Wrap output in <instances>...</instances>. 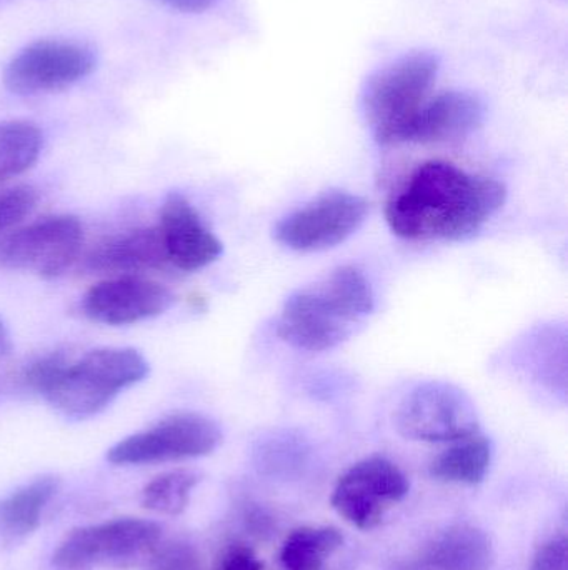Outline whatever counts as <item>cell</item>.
Wrapping results in <instances>:
<instances>
[{
  "label": "cell",
  "instance_id": "obj_13",
  "mask_svg": "<svg viewBox=\"0 0 568 570\" xmlns=\"http://www.w3.org/2000/svg\"><path fill=\"white\" fill-rule=\"evenodd\" d=\"M157 229L170 267L183 273H196L222 256L223 246L219 237L180 193H170L163 200Z\"/></svg>",
  "mask_w": 568,
  "mask_h": 570
},
{
  "label": "cell",
  "instance_id": "obj_7",
  "mask_svg": "<svg viewBox=\"0 0 568 570\" xmlns=\"http://www.w3.org/2000/svg\"><path fill=\"white\" fill-rule=\"evenodd\" d=\"M396 428L409 441L452 444L479 434L472 399L449 382L432 381L413 387L396 411Z\"/></svg>",
  "mask_w": 568,
  "mask_h": 570
},
{
  "label": "cell",
  "instance_id": "obj_6",
  "mask_svg": "<svg viewBox=\"0 0 568 570\" xmlns=\"http://www.w3.org/2000/svg\"><path fill=\"white\" fill-rule=\"evenodd\" d=\"M222 431L200 412H176L152 428L117 442L107 452L113 465H152L206 458L222 444Z\"/></svg>",
  "mask_w": 568,
  "mask_h": 570
},
{
  "label": "cell",
  "instance_id": "obj_14",
  "mask_svg": "<svg viewBox=\"0 0 568 570\" xmlns=\"http://www.w3.org/2000/svg\"><path fill=\"white\" fill-rule=\"evenodd\" d=\"M169 266L157 226L109 237L97 244L86 257L90 273L112 277L139 276L146 271H162Z\"/></svg>",
  "mask_w": 568,
  "mask_h": 570
},
{
  "label": "cell",
  "instance_id": "obj_26",
  "mask_svg": "<svg viewBox=\"0 0 568 570\" xmlns=\"http://www.w3.org/2000/svg\"><path fill=\"white\" fill-rule=\"evenodd\" d=\"M212 570H263V562L249 546L236 542L223 548Z\"/></svg>",
  "mask_w": 568,
  "mask_h": 570
},
{
  "label": "cell",
  "instance_id": "obj_21",
  "mask_svg": "<svg viewBox=\"0 0 568 570\" xmlns=\"http://www.w3.org/2000/svg\"><path fill=\"white\" fill-rule=\"evenodd\" d=\"M202 478L189 469H176L153 478L140 494V504L163 518H179L189 508L193 491Z\"/></svg>",
  "mask_w": 568,
  "mask_h": 570
},
{
  "label": "cell",
  "instance_id": "obj_18",
  "mask_svg": "<svg viewBox=\"0 0 568 570\" xmlns=\"http://www.w3.org/2000/svg\"><path fill=\"white\" fill-rule=\"evenodd\" d=\"M492 458V442L474 434L440 452L430 464V474L447 484L477 485L489 474Z\"/></svg>",
  "mask_w": 568,
  "mask_h": 570
},
{
  "label": "cell",
  "instance_id": "obj_2",
  "mask_svg": "<svg viewBox=\"0 0 568 570\" xmlns=\"http://www.w3.org/2000/svg\"><path fill=\"white\" fill-rule=\"evenodd\" d=\"M373 305L372 285L362 271L337 267L287 298L277 335L300 351H330L356 332L372 314Z\"/></svg>",
  "mask_w": 568,
  "mask_h": 570
},
{
  "label": "cell",
  "instance_id": "obj_9",
  "mask_svg": "<svg viewBox=\"0 0 568 570\" xmlns=\"http://www.w3.org/2000/svg\"><path fill=\"white\" fill-rule=\"evenodd\" d=\"M96 69V52L86 43L42 39L23 47L7 62L2 83L13 96H42L69 89Z\"/></svg>",
  "mask_w": 568,
  "mask_h": 570
},
{
  "label": "cell",
  "instance_id": "obj_17",
  "mask_svg": "<svg viewBox=\"0 0 568 570\" xmlns=\"http://www.w3.org/2000/svg\"><path fill=\"white\" fill-rule=\"evenodd\" d=\"M59 488L56 475H42L0 499V539L3 544H20L40 528Z\"/></svg>",
  "mask_w": 568,
  "mask_h": 570
},
{
  "label": "cell",
  "instance_id": "obj_10",
  "mask_svg": "<svg viewBox=\"0 0 568 570\" xmlns=\"http://www.w3.org/2000/svg\"><path fill=\"white\" fill-rule=\"evenodd\" d=\"M409 479L389 459L373 455L343 472L333 488L332 508L359 531H372L382 524L390 509L409 494Z\"/></svg>",
  "mask_w": 568,
  "mask_h": 570
},
{
  "label": "cell",
  "instance_id": "obj_12",
  "mask_svg": "<svg viewBox=\"0 0 568 570\" xmlns=\"http://www.w3.org/2000/svg\"><path fill=\"white\" fill-rule=\"evenodd\" d=\"M172 292L142 276H117L92 285L82 298V312L99 324L130 325L166 314L172 307Z\"/></svg>",
  "mask_w": 568,
  "mask_h": 570
},
{
  "label": "cell",
  "instance_id": "obj_16",
  "mask_svg": "<svg viewBox=\"0 0 568 570\" xmlns=\"http://www.w3.org/2000/svg\"><path fill=\"white\" fill-rule=\"evenodd\" d=\"M484 117L486 109L480 99L469 92L450 90L423 104L410 127L407 142H454L476 132Z\"/></svg>",
  "mask_w": 568,
  "mask_h": 570
},
{
  "label": "cell",
  "instance_id": "obj_22",
  "mask_svg": "<svg viewBox=\"0 0 568 570\" xmlns=\"http://www.w3.org/2000/svg\"><path fill=\"white\" fill-rule=\"evenodd\" d=\"M142 570H206V564L192 542L163 538Z\"/></svg>",
  "mask_w": 568,
  "mask_h": 570
},
{
  "label": "cell",
  "instance_id": "obj_4",
  "mask_svg": "<svg viewBox=\"0 0 568 570\" xmlns=\"http://www.w3.org/2000/svg\"><path fill=\"white\" fill-rule=\"evenodd\" d=\"M439 72L430 52H410L377 70L363 90V114L377 142H407Z\"/></svg>",
  "mask_w": 568,
  "mask_h": 570
},
{
  "label": "cell",
  "instance_id": "obj_27",
  "mask_svg": "<svg viewBox=\"0 0 568 570\" xmlns=\"http://www.w3.org/2000/svg\"><path fill=\"white\" fill-rule=\"evenodd\" d=\"M160 2L166 3L170 9L179 10V12L199 13L210 9L219 0H160Z\"/></svg>",
  "mask_w": 568,
  "mask_h": 570
},
{
  "label": "cell",
  "instance_id": "obj_5",
  "mask_svg": "<svg viewBox=\"0 0 568 570\" xmlns=\"http://www.w3.org/2000/svg\"><path fill=\"white\" fill-rule=\"evenodd\" d=\"M162 528L143 519L123 518L70 531L52 556L53 570H136L146 568Z\"/></svg>",
  "mask_w": 568,
  "mask_h": 570
},
{
  "label": "cell",
  "instance_id": "obj_20",
  "mask_svg": "<svg viewBox=\"0 0 568 570\" xmlns=\"http://www.w3.org/2000/svg\"><path fill=\"white\" fill-rule=\"evenodd\" d=\"M43 142L42 130L30 120L0 122V187L36 166Z\"/></svg>",
  "mask_w": 568,
  "mask_h": 570
},
{
  "label": "cell",
  "instance_id": "obj_25",
  "mask_svg": "<svg viewBox=\"0 0 568 570\" xmlns=\"http://www.w3.org/2000/svg\"><path fill=\"white\" fill-rule=\"evenodd\" d=\"M529 570H568V544L564 534L554 535L549 541L544 542L532 561Z\"/></svg>",
  "mask_w": 568,
  "mask_h": 570
},
{
  "label": "cell",
  "instance_id": "obj_19",
  "mask_svg": "<svg viewBox=\"0 0 568 570\" xmlns=\"http://www.w3.org/2000/svg\"><path fill=\"white\" fill-rule=\"evenodd\" d=\"M343 535L329 525H306L290 532L280 551L282 570H326L329 559L342 548Z\"/></svg>",
  "mask_w": 568,
  "mask_h": 570
},
{
  "label": "cell",
  "instance_id": "obj_23",
  "mask_svg": "<svg viewBox=\"0 0 568 570\" xmlns=\"http://www.w3.org/2000/svg\"><path fill=\"white\" fill-rule=\"evenodd\" d=\"M39 193L32 186L0 187V234L19 226L33 213Z\"/></svg>",
  "mask_w": 568,
  "mask_h": 570
},
{
  "label": "cell",
  "instance_id": "obj_15",
  "mask_svg": "<svg viewBox=\"0 0 568 570\" xmlns=\"http://www.w3.org/2000/svg\"><path fill=\"white\" fill-rule=\"evenodd\" d=\"M496 561L492 541L472 524H454L439 532L400 570H490Z\"/></svg>",
  "mask_w": 568,
  "mask_h": 570
},
{
  "label": "cell",
  "instance_id": "obj_28",
  "mask_svg": "<svg viewBox=\"0 0 568 570\" xmlns=\"http://www.w3.org/2000/svg\"><path fill=\"white\" fill-rule=\"evenodd\" d=\"M10 348H12V341H10L9 328H7V325L3 324L2 318H0V358L6 357Z\"/></svg>",
  "mask_w": 568,
  "mask_h": 570
},
{
  "label": "cell",
  "instance_id": "obj_24",
  "mask_svg": "<svg viewBox=\"0 0 568 570\" xmlns=\"http://www.w3.org/2000/svg\"><path fill=\"white\" fill-rule=\"evenodd\" d=\"M69 357L70 355L66 354V352L57 351L50 352V354L43 355V357L36 358V361L30 362V364L23 368L20 381H22V384L26 385L27 389H30V391L43 395V392L52 384L53 379L59 374L60 368L66 365V362L69 361Z\"/></svg>",
  "mask_w": 568,
  "mask_h": 570
},
{
  "label": "cell",
  "instance_id": "obj_3",
  "mask_svg": "<svg viewBox=\"0 0 568 570\" xmlns=\"http://www.w3.org/2000/svg\"><path fill=\"white\" fill-rule=\"evenodd\" d=\"M149 371V362L136 348H96L79 358L70 355L42 397L63 417L83 421L106 411Z\"/></svg>",
  "mask_w": 568,
  "mask_h": 570
},
{
  "label": "cell",
  "instance_id": "obj_1",
  "mask_svg": "<svg viewBox=\"0 0 568 570\" xmlns=\"http://www.w3.org/2000/svg\"><path fill=\"white\" fill-rule=\"evenodd\" d=\"M507 189L450 163L430 160L413 170L389 200L387 224L400 239L467 240L502 209Z\"/></svg>",
  "mask_w": 568,
  "mask_h": 570
},
{
  "label": "cell",
  "instance_id": "obj_8",
  "mask_svg": "<svg viewBox=\"0 0 568 570\" xmlns=\"http://www.w3.org/2000/svg\"><path fill=\"white\" fill-rule=\"evenodd\" d=\"M82 247L83 227L76 216H47L0 239V266L56 279L76 266Z\"/></svg>",
  "mask_w": 568,
  "mask_h": 570
},
{
  "label": "cell",
  "instance_id": "obj_11",
  "mask_svg": "<svg viewBox=\"0 0 568 570\" xmlns=\"http://www.w3.org/2000/svg\"><path fill=\"white\" fill-rule=\"evenodd\" d=\"M369 204L356 194L330 190L279 220L273 237L296 253H319L346 243L366 223Z\"/></svg>",
  "mask_w": 568,
  "mask_h": 570
}]
</instances>
